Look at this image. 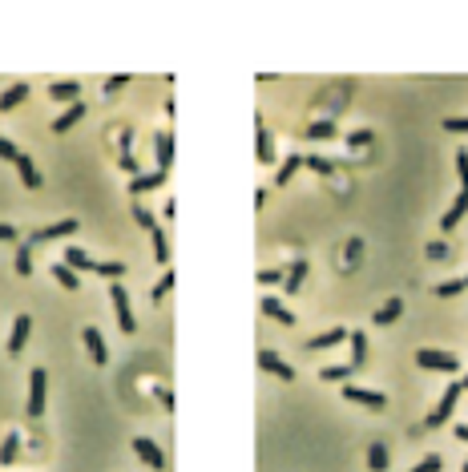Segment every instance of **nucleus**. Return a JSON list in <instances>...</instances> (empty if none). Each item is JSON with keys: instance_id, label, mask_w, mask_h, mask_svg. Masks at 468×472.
<instances>
[{"instance_id": "nucleus-32", "label": "nucleus", "mask_w": 468, "mask_h": 472, "mask_svg": "<svg viewBox=\"0 0 468 472\" xmlns=\"http://www.w3.org/2000/svg\"><path fill=\"white\" fill-rule=\"evenodd\" d=\"M149 238H154V255H158V262L161 267H166V262H170V243H166V230H154V234H149Z\"/></svg>"}, {"instance_id": "nucleus-26", "label": "nucleus", "mask_w": 468, "mask_h": 472, "mask_svg": "<svg viewBox=\"0 0 468 472\" xmlns=\"http://www.w3.org/2000/svg\"><path fill=\"white\" fill-rule=\"evenodd\" d=\"M32 250H36V246L25 238V243H20V250H16V275H25V278L32 275Z\"/></svg>"}, {"instance_id": "nucleus-40", "label": "nucleus", "mask_w": 468, "mask_h": 472, "mask_svg": "<svg viewBox=\"0 0 468 472\" xmlns=\"http://www.w3.org/2000/svg\"><path fill=\"white\" fill-rule=\"evenodd\" d=\"M456 174H460V182H464V190H468V149L456 154Z\"/></svg>"}, {"instance_id": "nucleus-33", "label": "nucleus", "mask_w": 468, "mask_h": 472, "mask_svg": "<svg viewBox=\"0 0 468 472\" xmlns=\"http://www.w3.org/2000/svg\"><path fill=\"white\" fill-rule=\"evenodd\" d=\"M460 291H468L464 278H448V283H440V287H436V295H440V299H452V295H460Z\"/></svg>"}, {"instance_id": "nucleus-46", "label": "nucleus", "mask_w": 468, "mask_h": 472, "mask_svg": "<svg viewBox=\"0 0 468 472\" xmlns=\"http://www.w3.org/2000/svg\"><path fill=\"white\" fill-rule=\"evenodd\" d=\"M121 170H129V174L138 178V162H133V154H121Z\"/></svg>"}, {"instance_id": "nucleus-3", "label": "nucleus", "mask_w": 468, "mask_h": 472, "mask_svg": "<svg viewBox=\"0 0 468 472\" xmlns=\"http://www.w3.org/2000/svg\"><path fill=\"white\" fill-rule=\"evenodd\" d=\"M460 391H464V388H460V379H456V384H448V388H444V396H440V404L428 412V420H424V424H428V428H440V424L452 416V407H456V400H460Z\"/></svg>"}, {"instance_id": "nucleus-34", "label": "nucleus", "mask_w": 468, "mask_h": 472, "mask_svg": "<svg viewBox=\"0 0 468 472\" xmlns=\"http://www.w3.org/2000/svg\"><path fill=\"white\" fill-rule=\"evenodd\" d=\"M170 287H174V271H166V275L158 278V283H154V303H161V299H166V291H170Z\"/></svg>"}, {"instance_id": "nucleus-28", "label": "nucleus", "mask_w": 468, "mask_h": 472, "mask_svg": "<svg viewBox=\"0 0 468 472\" xmlns=\"http://www.w3.org/2000/svg\"><path fill=\"white\" fill-rule=\"evenodd\" d=\"M352 372H355L352 363H335V368H323L319 379H323V384H343V379H347Z\"/></svg>"}, {"instance_id": "nucleus-22", "label": "nucleus", "mask_w": 468, "mask_h": 472, "mask_svg": "<svg viewBox=\"0 0 468 472\" xmlns=\"http://www.w3.org/2000/svg\"><path fill=\"white\" fill-rule=\"evenodd\" d=\"M48 97L69 101V105H73V101L81 97V85H77V81H53V85H48Z\"/></svg>"}, {"instance_id": "nucleus-27", "label": "nucleus", "mask_w": 468, "mask_h": 472, "mask_svg": "<svg viewBox=\"0 0 468 472\" xmlns=\"http://www.w3.org/2000/svg\"><path fill=\"white\" fill-rule=\"evenodd\" d=\"M16 456H20V432H8L0 444V464H13Z\"/></svg>"}, {"instance_id": "nucleus-39", "label": "nucleus", "mask_w": 468, "mask_h": 472, "mask_svg": "<svg viewBox=\"0 0 468 472\" xmlns=\"http://www.w3.org/2000/svg\"><path fill=\"white\" fill-rule=\"evenodd\" d=\"M444 130L448 133H468V117H444Z\"/></svg>"}, {"instance_id": "nucleus-35", "label": "nucleus", "mask_w": 468, "mask_h": 472, "mask_svg": "<svg viewBox=\"0 0 468 472\" xmlns=\"http://www.w3.org/2000/svg\"><path fill=\"white\" fill-rule=\"evenodd\" d=\"M307 170H315V174H331L335 170V162H327V158H319V154H311V158H303Z\"/></svg>"}, {"instance_id": "nucleus-36", "label": "nucleus", "mask_w": 468, "mask_h": 472, "mask_svg": "<svg viewBox=\"0 0 468 472\" xmlns=\"http://www.w3.org/2000/svg\"><path fill=\"white\" fill-rule=\"evenodd\" d=\"M133 218H138V227H142V230H149V234L158 230V222H154V214L145 210V206H133Z\"/></svg>"}, {"instance_id": "nucleus-45", "label": "nucleus", "mask_w": 468, "mask_h": 472, "mask_svg": "<svg viewBox=\"0 0 468 472\" xmlns=\"http://www.w3.org/2000/svg\"><path fill=\"white\" fill-rule=\"evenodd\" d=\"M16 238V227H8V222H0V243H13Z\"/></svg>"}, {"instance_id": "nucleus-43", "label": "nucleus", "mask_w": 468, "mask_h": 472, "mask_svg": "<svg viewBox=\"0 0 468 472\" xmlns=\"http://www.w3.org/2000/svg\"><path fill=\"white\" fill-rule=\"evenodd\" d=\"M412 472H440V456H428V460H420Z\"/></svg>"}, {"instance_id": "nucleus-15", "label": "nucleus", "mask_w": 468, "mask_h": 472, "mask_svg": "<svg viewBox=\"0 0 468 472\" xmlns=\"http://www.w3.org/2000/svg\"><path fill=\"white\" fill-rule=\"evenodd\" d=\"M81 117H85V105H81V101H73V105H69V109L57 117V121H53V133H69V130H73V126L81 121Z\"/></svg>"}, {"instance_id": "nucleus-38", "label": "nucleus", "mask_w": 468, "mask_h": 472, "mask_svg": "<svg viewBox=\"0 0 468 472\" xmlns=\"http://www.w3.org/2000/svg\"><path fill=\"white\" fill-rule=\"evenodd\" d=\"M20 154H25V149H16L13 142H8V137H0V158H8V162L16 166V158H20Z\"/></svg>"}, {"instance_id": "nucleus-6", "label": "nucleus", "mask_w": 468, "mask_h": 472, "mask_svg": "<svg viewBox=\"0 0 468 472\" xmlns=\"http://www.w3.org/2000/svg\"><path fill=\"white\" fill-rule=\"evenodd\" d=\"M73 230H77V218H61V222H53V227L32 230L29 243H32V246H41V243H53V238H69Z\"/></svg>"}, {"instance_id": "nucleus-44", "label": "nucleus", "mask_w": 468, "mask_h": 472, "mask_svg": "<svg viewBox=\"0 0 468 472\" xmlns=\"http://www.w3.org/2000/svg\"><path fill=\"white\" fill-rule=\"evenodd\" d=\"M347 142H352V146L359 149V146H368V142H371V133H368V130H359V133H352V137H347Z\"/></svg>"}, {"instance_id": "nucleus-9", "label": "nucleus", "mask_w": 468, "mask_h": 472, "mask_svg": "<svg viewBox=\"0 0 468 472\" xmlns=\"http://www.w3.org/2000/svg\"><path fill=\"white\" fill-rule=\"evenodd\" d=\"M133 452L142 456L149 468H166V452H161V448H158V444H154L149 436H133Z\"/></svg>"}, {"instance_id": "nucleus-11", "label": "nucleus", "mask_w": 468, "mask_h": 472, "mask_svg": "<svg viewBox=\"0 0 468 472\" xmlns=\"http://www.w3.org/2000/svg\"><path fill=\"white\" fill-rule=\"evenodd\" d=\"M154 154H158V170L170 174V166H174V133L170 130H161L158 137H154Z\"/></svg>"}, {"instance_id": "nucleus-12", "label": "nucleus", "mask_w": 468, "mask_h": 472, "mask_svg": "<svg viewBox=\"0 0 468 472\" xmlns=\"http://www.w3.org/2000/svg\"><path fill=\"white\" fill-rule=\"evenodd\" d=\"M464 210H468V190H460L456 202H452L448 210H444V218H440V230H456V222L464 218Z\"/></svg>"}, {"instance_id": "nucleus-13", "label": "nucleus", "mask_w": 468, "mask_h": 472, "mask_svg": "<svg viewBox=\"0 0 468 472\" xmlns=\"http://www.w3.org/2000/svg\"><path fill=\"white\" fill-rule=\"evenodd\" d=\"M85 347H89V356H93V363H105L109 359V347H105V339H101V331L97 327H85Z\"/></svg>"}, {"instance_id": "nucleus-21", "label": "nucleus", "mask_w": 468, "mask_h": 472, "mask_svg": "<svg viewBox=\"0 0 468 472\" xmlns=\"http://www.w3.org/2000/svg\"><path fill=\"white\" fill-rule=\"evenodd\" d=\"M352 335V331H343V327H331V331H323V335H315V339L307 343L311 351H323V347H335V343H343Z\"/></svg>"}, {"instance_id": "nucleus-1", "label": "nucleus", "mask_w": 468, "mask_h": 472, "mask_svg": "<svg viewBox=\"0 0 468 472\" xmlns=\"http://www.w3.org/2000/svg\"><path fill=\"white\" fill-rule=\"evenodd\" d=\"M416 363H420V368H428V372H460V356H452V351H436V347H420Z\"/></svg>"}, {"instance_id": "nucleus-51", "label": "nucleus", "mask_w": 468, "mask_h": 472, "mask_svg": "<svg viewBox=\"0 0 468 472\" xmlns=\"http://www.w3.org/2000/svg\"><path fill=\"white\" fill-rule=\"evenodd\" d=\"M460 472H468V460H464V468H460Z\"/></svg>"}, {"instance_id": "nucleus-47", "label": "nucleus", "mask_w": 468, "mask_h": 472, "mask_svg": "<svg viewBox=\"0 0 468 472\" xmlns=\"http://www.w3.org/2000/svg\"><path fill=\"white\" fill-rule=\"evenodd\" d=\"M158 400H161V404H166V412L174 407V396H170V391H166V388H158Z\"/></svg>"}, {"instance_id": "nucleus-4", "label": "nucleus", "mask_w": 468, "mask_h": 472, "mask_svg": "<svg viewBox=\"0 0 468 472\" xmlns=\"http://www.w3.org/2000/svg\"><path fill=\"white\" fill-rule=\"evenodd\" d=\"M45 384L48 375L41 368H32L29 375V420H41V412H45Z\"/></svg>"}, {"instance_id": "nucleus-8", "label": "nucleus", "mask_w": 468, "mask_h": 472, "mask_svg": "<svg viewBox=\"0 0 468 472\" xmlns=\"http://www.w3.org/2000/svg\"><path fill=\"white\" fill-rule=\"evenodd\" d=\"M343 400H352V404H363V407H375V412L387 404L384 391H368V388H355V384H343Z\"/></svg>"}, {"instance_id": "nucleus-37", "label": "nucleus", "mask_w": 468, "mask_h": 472, "mask_svg": "<svg viewBox=\"0 0 468 472\" xmlns=\"http://www.w3.org/2000/svg\"><path fill=\"white\" fill-rule=\"evenodd\" d=\"M97 275H105V278H121V275H126V262H97Z\"/></svg>"}, {"instance_id": "nucleus-10", "label": "nucleus", "mask_w": 468, "mask_h": 472, "mask_svg": "<svg viewBox=\"0 0 468 472\" xmlns=\"http://www.w3.org/2000/svg\"><path fill=\"white\" fill-rule=\"evenodd\" d=\"M255 154H258V162L262 166L274 162V142H271V130L262 126V117H255Z\"/></svg>"}, {"instance_id": "nucleus-50", "label": "nucleus", "mask_w": 468, "mask_h": 472, "mask_svg": "<svg viewBox=\"0 0 468 472\" xmlns=\"http://www.w3.org/2000/svg\"><path fill=\"white\" fill-rule=\"evenodd\" d=\"M460 388H464V391H468V375H464V379H460Z\"/></svg>"}, {"instance_id": "nucleus-52", "label": "nucleus", "mask_w": 468, "mask_h": 472, "mask_svg": "<svg viewBox=\"0 0 468 472\" xmlns=\"http://www.w3.org/2000/svg\"><path fill=\"white\" fill-rule=\"evenodd\" d=\"M464 283H468V278H464Z\"/></svg>"}, {"instance_id": "nucleus-24", "label": "nucleus", "mask_w": 468, "mask_h": 472, "mask_svg": "<svg viewBox=\"0 0 468 472\" xmlns=\"http://www.w3.org/2000/svg\"><path fill=\"white\" fill-rule=\"evenodd\" d=\"M61 259H69V267H73V271H97V259H89L81 246H69Z\"/></svg>"}, {"instance_id": "nucleus-31", "label": "nucleus", "mask_w": 468, "mask_h": 472, "mask_svg": "<svg viewBox=\"0 0 468 472\" xmlns=\"http://www.w3.org/2000/svg\"><path fill=\"white\" fill-rule=\"evenodd\" d=\"M307 137L311 142H323V137H335V121H315V126H307Z\"/></svg>"}, {"instance_id": "nucleus-41", "label": "nucleus", "mask_w": 468, "mask_h": 472, "mask_svg": "<svg viewBox=\"0 0 468 472\" xmlns=\"http://www.w3.org/2000/svg\"><path fill=\"white\" fill-rule=\"evenodd\" d=\"M287 275H279V271H258V287H274V283H283Z\"/></svg>"}, {"instance_id": "nucleus-20", "label": "nucleus", "mask_w": 468, "mask_h": 472, "mask_svg": "<svg viewBox=\"0 0 468 472\" xmlns=\"http://www.w3.org/2000/svg\"><path fill=\"white\" fill-rule=\"evenodd\" d=\"M303 278H307V259H295L290 262V271H287V278H283V291L295 295L299 287H303Z\"/></svg>"}, {"instance_id": "nucleus-48", "label": "nucleus", "mask_w": 468, "mask_h": 472, "mask_svg": "<svg viewBox=\"0 0 468 472\" xmlns=\"http://www.w3.org/2000/svg\"><path fill=\"white\" fill-rule=\"evenodd\" d=\"M359 250H363V243H359V238H352V243H347V259H355Z\"/></svg>"}, {"instance_id": "nucleus-30", "label": "nucleus", "mask_w": 468, "mask_h": 472, "mask_svg": "<svg viewBox=\"0 0 468 472\" xmlns=\"http://www.w3.org/2000/svg\"><path fill=\"white\" fill-rule=\"evenodd\" d=\"M368 468L371 472H384L387 468V448H384V444H371V448H368Z\"/></svg>"}, {"instance_id": "nucleus-19", "label": "nucleus", "mask_w": 468, "mask_h": 472, "mask_svg": "<svg viewBox=\"0 0 468 472\" xmlns=\"http://www.w3.org/2000/svg\"><path fill=\"white\" fill-rule=\"evenodd\" d=\"M25 97H29V85H25V81L8 85V89L0 93V114H4V109H16V105H20Z\"/></svg>"}, {"instance_id": "nucleus-29", "label": "nucleus", "mask_w": 468, "mask_h": 472, "mask_svg": "<svg viewBox=\"0 0 468 472\" xmlns=\"http://www.w3.org/2000/svg\"><path fill=\"white\" fill-rule=\"evenodd\" d=\"M299 166H303V158H299V154H290L287 162L279 166V174H274V182H279V186H287V182L295 178V170H299Z\"/></svg>"}, {"instance_id": "nucleus-14", "label": "nucleus", "mask_w": 468, "mask_h": 472, "mask_svg": "<svg viewBox=\"0 0 468 472\" xmlns=\"http://www.w3.org/2000/svg\"><path fill=\"white\" fill-rule=\"evenodd\" d=\"M16 174H20V182H25L29 190L41 186V170H36V162H32L29 154H20V158H16Z\"/></svg>"}, {"instance_id": "nucleus-7", "label": "nucleus", "mask_w": 468, "mask_h": 472, "mask_svg": "<svg viewBox=\"0 0 468 472\" xmlns=\"http://www.w3.org/2000/svg\"><path fill=\"white\" fill-rule=\"evenodd\" d=\"M32 335V315H16L13 319V335H8V356H20L25 351V343Z\"/></svg>"}, {"instance_id": "nucleus-2", "label": "nucleus", "mask_w": 468, "mask_h": 472, "mask_svg": "<svg viewBox=\"0 0 468 472\" xmlns=\"http://www.w3.org/2000/svg\"><path fill=\"white\" fill-rule=\"evenodd\" d=\"M113 295V311H117V327L126 331V335H133V327H138V319H133V307H129V291L121 287V283H113L109 287Z\"/></svg>"}, {"instance_id": "nucleus-49", "label": "nucleus", "mask_w": 468, "mask_h": 472, "mask_svg": "<svg viewBox=\"0 0 468 472\" xmlns=\"http://www.w3.org/2000/svg\"><path fill=\"white\" fill-rule=\"evenodd\" d=\"M456 440H468V424H456Z\"/></svg>"}, {"instance_id": "nucleus-42", "label": "nucleus", "mask_w": 468, "mask_h": 472, "mask_svg": "<svg viewBox=\"0 0 468 472\" xmlns=\"http://www.w3.org/2000/svg\"><path fill=\"white\" fill-rule=\"evenodd\" d=\"M126 85H129V77H126V73H113L109 81H105V93H117V89H126Z\"/></svg>"}, {"instance_id": "nucleus-17", "label": "nucleus", "mask_w": 468, "mask_h": 472, "mask_svg": "<svg viewBox=\"0 0 468 472\" xmlns=\"http://www.w3.org/2000/svg\"><path fill=\"white\" fill-rule=\"evenodd\" d=\"M400 315H403V299H387L384 307H380V311H375V315H371V323L387 327V323H396Z\"/></svg>"}, {"instance_id": "nucleus-16", "label": "nucleus", "mask_w": 468, "mask_h": 472, "mask_svg": "<svg viewBox=\"0 0 468 472\" xmlns=\"http://www.w3.org/2000/svg\"><path fill=\"white\" fill-rule=\"evenodd\" d=\"M262 315H271L274 323H283V327H290V323H295V315H290V311L283 307L279 299H271V295H262Z\"/></svg>"}, {"instance_id": "nucleus-23", "label": "nucleus", "mask_w": 468, "mask_h": 472, "mask_svg": "<svg viewBox=\"0 0 468 472\" xmlns=\"http://www.w3.org/2000/svg\"><path fill=\"white\" fill-rule=\"evenodd\" d=\"M53 278L61 283L65 291H81V278H77V271H73L69 262H57V267H53Z\"/></svg>"}, {"instance_id": "nucleus-18", "label": "nucleus", "mask_w": 468, "mask_h": 472, "mask_svg": "<svg viewBox=\"0 0 468 472\" xmlns=\"http://www.w3.org/2000/svg\"><path fill=\"white\" fill-rule=\"evenodd\" d=\"M161 182H166V174H161V170H154V174H138V178H129V194H145V190H158Z\"/></svg>"}, {"instance_id": "nucleus-25", "label": "nucleus", "mask_w": 468, "mask_h": 472, "mask_svg": "<svg viewBox=\"0 0 468 472\" xmlns=\"http://www.w3.org/2000/svg\"><path fill=\"white\" fill-rule=\"evenodd\" d=\"M347 339H352V368H363L368 363V335L363 331H352Z\"/></svg>"}, {"instance_id": "nucleus-5", "label": "nucleus", "mask_w": 468, "mask_h": 472, "mask_svg": "<svg viewBox=\"0 0 468 472\" xmlns=\"http://www.w3.org/2000/svg\"><path fill=\"white\" fill-rule=\"evenodd\" d=\"M258 368H262V372H271V375H279L283 384L295 379V368H290L287 359H279V351H271V347H262V351H258Z\"/></svg>"}]
</instances>
